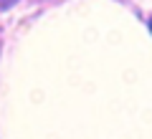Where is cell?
Listing matches in <instances>:
<instances>
[{"label":"cell","mask_w":152,"mask_h":139,"mask_svg":"<svg viewBox=\"0 0 152 139\" xmlns=\"http://www.w3.org/2000/svg\"><path fill=\"white\" fill-rule=\"evenodd\" d=\"M15 0H0V10H5V8H10Z\"/></svg>","instance_id":"obj_1"},{"label":"cell","mask_w":152,"mask_h":139,"mask_svg":"<svg viewBox=\"0 0 152 139\" xmlns=\"http://www.w3.org/2000/svg\"><path fill=\"white\" fill-rule=\"evenodd\" d=\"M150 31H152V18H150Z\"/></svg>","instance_id":"obj_2"}]
</instances>
